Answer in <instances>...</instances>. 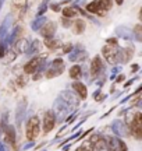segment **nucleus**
Returning <instances> with one entry per match:
<instances>
[{"label":"nucleus","instance_id":"obj_4","mask_svg":"<svg viewBox=\"0 0 142 151\" xmlns=\"http://www.w3.org/2000/svg\"><path fill=\"white\" fill-rule=\"evenodd\" d=\"M63 71H64V62L61 59H55L46 71V78H55L57 76H60Z\"/></svg>","mask_w":142,"mask_h":151},{"label":"nucleus","instance_id":"obj_5","mask_svg":"<svg viewBox=\"0 0 142 151\" xmlns=\"http://www.w3.org/2000/svg\"><path fill=\"white\" fill-rule=\"evenodd\" d=\"M42 63H43V59L40 56H35V58H32L27 65L24 66V73L25 74H35L36 71H39Z\"/></svg>","mask_w":142,"mask_h":151},{"label":"nucleus","instance_id":"obj_17","mask_svg":"<svg viewBox=\"0 0 142 151\" xmlns=\"http://www.w3.org/2000/svg\"><path fill=\"white\" fill-rule=\"evenodd\" d=\"M71 25H74V27H72L74 34H82L84 31H85V27H87V24H85L84 20H75Z\"/></svg>","mask_w":142,"mask_h":151},{"label":"nucleus","instance_id":"obj_12","mask_svg":"<svg viewBox=\"0 0 142 151\" xmlns=\"http://www.w3.org/2000/svg\"><path fill=\"white\" fill-rule=\"evenodd\" d=\"M16 130L13 126H7L6 127V133H4V140L6 143H9L10 146H14L16 144Z\"/></svg>","mask_w":142,"mask_h":151},{"label":"nucleus","instance_id":"obj_15","mask_svg":"<svg viewBox=\"0 0 142 151\" xmlns=\"http://www.w3.org/2000/svg\"><path fill=\"white\" fill-rule=\"evenodd\" d=\"M61 13H63V17L74 18V17H77L80 14V10H78L77 7H64V9L61 10Z\"/></svg>","mask_w":142,"mask_h":151},{"label":"nucleus","instance_id":"obj_1","mask_svg":"<svg viewBox=\"0 0 142 151\" xmlns=\"http://www.w3.org/2000/svg\"><path fill=\"white\" fill-rule=\"evenodd\" d=\"M39 132H40V120H39V118L38 116L29 118V120L27 123V130H25L27 139L29 141L36 140V137L39 136Z\"/></svg>","mask_w":142,"mask_h":151},{"label":"nucleus","instance_id":"obj_3","mask_svg":"<svg viewBox=\"0 0 142 151\" xmlns=\"http://www.w3.org/2000/svg\"><path fill=\"white\" fill-rule=\"evenodd\" d=\"M119 53H120V49L117 45H111V43H107L104 45L103 49H102V55L103 58L110 65H116L119 62Z\"/></svg>","mask_w":142,"mask_h":151},{"label":"nucleus","instance_id":"obj_22","mask_svg":"<svg viewBox=\"0 0 142 151\" xmlns=\"http://www.w3.org/2000/svg\"><path fill=\"white\" fill-rule=\"evenodd\" d=\"M61 22H63V27L64 28L71 27V24H72V22L70 21V18H67V17H63V18H61Z\"/></svg>","mask_w":142,"mask_h":151},{"label":"nucleus","instance_id":"obj_8","mask_svg":"<svg viewBox=\"0 0 142 151\" xmlns=\"http://www.w3.org/2000/svg\"><path fill=\"white\" fill-rule=\"evenodd\" d=\"M71 87H72V90L75 91V94L81 98V99H87L88 98V88H87V86H85L84 83L75 80V81H72Z\"/></svg>","mask_w":142,"mask_h":151},{"label":"nucleus","instance_id":"obj_11","mask_svg":"<svg viewBox=\"0 0 142 151\" xmlns=\"http://www.w3.org/2000/svg\"><path fill=\"white\" fill-rule=\"evenodd\" d=\"M27 4L28 0H11V7L13 11H16L18 16H24V13L27 10Z\"/></svg>","mask_w":142,"mask_h":151},{"label":"nucleus","instance_id":"obj_29","mask_svg":"<svg viewBox=\"0 0 142 151\" xmlns=\"http://www.w3.org/2000/svg\"><path fill=\"white\" fill-rule=\"evenodd\" d=\"M138 69H139V66L138 65H132V71H134V73H137Z\"/></svg>","mask_w":142,"mask_h":151},{"label":"nucleus","instance_id":"obj_28","mask_svg":"<svg viewBox=\"0 0 142 151\" xmlns=\"http://www.w3.org/2000/svg\"><path fill=\"white\" fill-rule=\"evenodd\" d=\"M124 78H126V77H124V74H120L119 77H117V83H121V81L124 80Z\"/></svg>","mask_w":142,"mask_h":151},{"label":"nucleus","instance_id":"obj_7","mask_svg":"<svg viewBox=\"0 0 142 151\" xmlns=\"http://www.w3.org/2000/svg\"><path fill=\"white\" fill-rule=\"evenodd\" d=\"M56 29H57V24L55 21H45L43 25L39 28L38 31L40 32V35L43 38H50V37H55Z\"/></svg>","mask_w":142,"mask_h":151},{"label":"nucleus","instance_id":"obj_31","mask_svg":"<svg viewBox=\"0 0 142 151\" xmlns=\"http://www.w3.org/2000/svg\"><path fill=\"white\" fill-rule=\"evenodd\" d=\"M77 151H85V150H84L82 147H78V148H77Z\"/></svg>","mask_w":142,"mask_h":151},{"label":"nucleus","instance_id":"obj_13","mask_svg":"<svg viewBox=\"0 0 142 151\" xmlns=\"http://www.w3.org/2000/svg\"><path fill=\"white\" fill-rule=\"evenodd\" d=\"M45 46L46 48L52 49V50H56L57 48L61 46V41L60 39H56L55 37H50V38H45Z\"/></svg>","mask_w":142,"mask_h":151},{"label":"nucleus","instance_id":"obj_19","mask_svg":"<svg viewBox=\"0 0 142 151\" xmlns=\"http://www.w3.org/2000/svg\"><path fill=\"white\" fill-rule=\"evenodd\" d=\"M45 21H46V20H45V17L38 16V18H36V20H35V21L32 22V29H33V31H38L39 28L43 25V22H45Z\"/></svg>","mask_w":142,"mask_h":151},{"label":"nucleus","instance_id":"obj_21","mask_svg":"<svg viewBox=\"0 0 142 151\" xmlns=\"http://www.w3.org/2000/svg\"><path fill=\"white\" fill-rule=\"evenodd\" d=\"M81 147H82V148H84L85 151H95V150H93V144H92V143H91L89 140L85 141V143H84Z\"/></svg>","mask_w":142,"mask_h":151},{"label":"nucleus","instance_id":"obj_20","mask_svg":"<svg viewBox=\"0 0 142 151\" xmlns=\"http://www.w3.org/2000/svg\"><path fill=\"white\" fill-rule=\"evenodd\" d=\"M98 1L100 3V6H102L106 11L110 10V9L113 7V0H98Z\"/></svg>","mask_w":142,"mask_h":151},{"label":"nucleus","instance_id":"obj_18","mask_svg":"<svg viewBox=\"0 0 142 151\" xmlns=\"http://www.w3.org/2000/svg\"><path fill=\"white\" fill-rule=\"evenodd\" d=\"M71 52L72 53L70 56V60H72V62H75V60H85V58L88 56V53L85 50H75V49H72Z\"/></svg>","mask_w":142,"mask_h":151},{"label":"nucleus","instance_id":"obj_27","mask_svg":"<svg viewBox=\"0 0 142 151\" xmlns=\"http://www.w3.org/2000/svg\"><path fill=\"white\" fill-rule=\"evenodd\" d=\"M52 9H53L55 11H59V10H60V6H59V4H52Z\"/></svg>","mask_w":142,"mask_h":151},{"label":"nucleus","instance_id":"obj_25","mask_svg":"<svg viewBox=\"0 0 142 151\" xmlns=\"http://www.w3.org/2000/svg\"><path fill=\"white\" fill-rule=\"evenodd\" d=\"M45 11H46V1H45L43 4L40 6V9H39V11H38V16H42V14H45Z\"/></svg>","mask_w":142,"mask_h":151},{"label":"nucleus","instance_id":"obj_10","mask_svg":"<svg viewBox=\"0 0 142 151\" xmlns=\"http://www.w3.org/2000/svg\"><path fill=\"white\" fill-rule=\"evenodd\" d=\"M87 11L92 13V14H96V16H99V17L106 16V10L100 6V3H99L98 0H93L92 3H89V4L87 6Z\"/></svg>","mask_w":142,"mask_h":151},{"label":"nucleus","instance_id":"obj_14","mask_svg":"<svg viewBox=\"0 0 142 151\" xmlns=\"http://www.w3.org/2000/svg\"><path fill=\"white\" fill-rule=\"evenodd\" d=\"M14 46H16L17 53H25L28 50V48H29V43H28V41H25L24 38H20V39L16 42Z\"/></svg>","mask_w":142,"mask_h":151},{"label":"nucleus","instance_id":"obj_2","mask_svg":"<svg viewBox=\"0 0 142 151\" xmlns=\"http://www.w3.org/2000/svg\"><path fill=\"white\" fill-rule=\"evenodd\" d=\"M130 127V133H131L137 140L142 139V113L141 112H135L132 115L131 122L128 123Z\"/></svg>","mask_w":142,"mask_h":151},{"label":"nucleus","instance_id":"obj_6","mask_svg":"<svg viewBox=\"0 0 142 151\" xmlns=\"http://www.w3.org/2000/svg\"><path fill=\"white\" fill-rule=\"evenodd\" d=\"M56 115L53 111H46L43 115V133H50L55 129Z\"/></svg>","mask_w":142,"mask_h":151},{"label":"nucleus","instance_id":"obj_26","mask_svg":"<svg viewBox=\"0 0 142 151\" xmlns=\"http://www.w3.org/2000/svg\"><path fill=\"white\" fill-rule=\"evenodd\" d=\"M107 43H111V45H117V39L111 38V39H107Z\"/></svg>","mask_w":142,"mask_h":151},{"label":"nucleus","instance_id":"obj_30","mask_svg":"<svg viewBox=\"0 0 142 151\" xmlns=\"http://www.w3.org/2000/svg\"><path fill=\"white\" fill-rule=\"evenodd\" d=\"M114 1H116V3H117L119 6H121L123 3H124V0H114Z\"/></svg>","mask_w":142,"mask_h":151},{"label":"nucleus","instance_id":"obj_23","mask_svg":"<svg viewBox=\"0 0 142 151\" xmlns=\"http://www.w3.org/2000/svg\"><path fill=\"white\" fill-rule=\"evenodd\" d=\"M134 34L137 35V39H138V41H141V25H139V24H138L137 27L134 28Z\"/></svg>","mask_w":142,"mask_h":151},{"label":"nucleus","instance_id":"obj_32","mask_svg":"<svg viewBox=\"0 0 142 151\" xmlns=\"http://www.w3.org/2000/svg\"><path fill=\"white\" fill-rule=\"evenodd\" d=\"M3 1H4V0H0V9H1V6H3Z\"/></svg>","mask_w":142,"mask_h":151},{"label":"nucleus","instance_id":"obj_9","mask_svg":"<svg viewBox=\"0 0 142 151\" xmlns=\"http://www.w3.org/2000/svg\"><path fill=\"white\" fill-rule=\"evenodd\" d=\"M102 70H103V62L99 56H95L91 62V74L92 77H98L102 73Z\"/></svg>","mask_w":142,"mask_h":151},{"label":"nucleus","instance_id":"obj_24","mask_svg":"<svg viewBox=\"0 0 142 151\" xmlns=\"http://www.w3.org/2000/svg\"><path fill=\"white\" fill-rule=\"evenodd\" d=\"M72 49L74 48H72V45H71V43H66V45L63 46V52H64V53H70Z\"/></svg>","mask_w":142,"mask_h":151},{"label":"nucleus","instance_id":"obj_16","mask_svg":"<svg viewBox=\"0 0 142 151\" xmlns=\"http://www.w3.org/2000/svg\"><path fill=\"white\" fill-rule=\"evenodd\" d=\"M68 74H70V77L72 78V80H78V78H81V76H82L81 66H78V65L71 66V69H70V71H68Z\"/></svg>","mask_w":142,"mask_h":151}]
</instances>
